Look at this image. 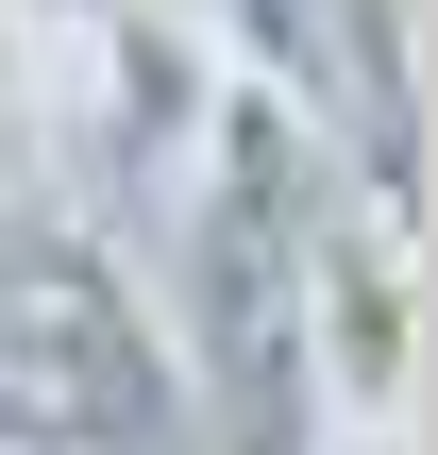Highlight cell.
I'll list each match as a JSON object with an SVG mask.
<instances>
[{
	"label": "cell",
	"mask_w": 438,
	"mask_h": 455,
	"mask_svg": "<svg viewBox=\"0 0 438 455\" xmlns=\"http://www.w3.org/2000/svg\"><path fill=\"white\" fill-rule=\"evenodd\" d=\"M304 203L321 135L219 68L186 169H169V355H186V455H321V371H304Z\"/></svg>",
	"instance_id": "6da1fadb"
},
{
	"label": "cell",
	"mask_w": 438,
	"mask_h": 455,
	"mask_svg": "<svg viewBox=\"0 0 438 455\" xmlns=\"http://www.w3.org/2000/svg\"><path fill=\"white\" fill-rule=\"evenodd\" d=\"M0 455H186V355L68 203H0Z\"/></svg>",
	"instance_id": "7a4b0ae2"
},
{
	"label": "cell",
	"mask_w": 438,
	"mask_h": 455,
	"mask_svg": "<svg viewBox=\"0 0 438 455\" xmlns=\"http://www.w3.org/2000/svg\"><path fill=\"white\" fill-rule=\"evenodd\" d=\"M203 51L270 84L354 186L422 203V0H219Z\"/></svg>",
	"instance_id": "3957f363"
},
{
	"label": "cell",
	"mask_w": 438,
	"mask_h": 455,
	"mask_svg": "<svg viewBox=\"0 0 438 455\" xmlns=\"http://www.w3.org/2000/svg\"><path fill=\"white\" fill-rule=\"evenodd\" d=\"M304 371H321L338 439L422 422V203L354 186L338 152H321V203H304Z\"/></svg>",
	"instance_id": "277c9868"
},
{
	"label": "cell",
	"mask_w": 438,
	"mask_h": 455,
	"mask_svg": "<svg viewBox=\"0 0 438 455\" xmlns=\"http://www.w3.org/2000/svg\"><path fill=\"white\" fill-rule=\"evenodd\" d=\"M321 455H422V439H321Z\"/></svg>",
	"instance_id": "5b68a950"
}]
</instances>
